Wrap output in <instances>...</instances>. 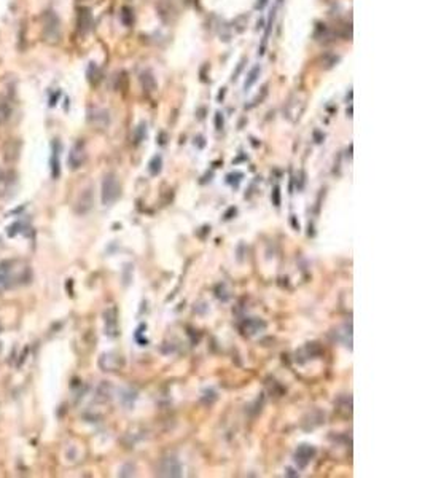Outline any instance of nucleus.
<instances>
[{"mask_svg": "<svg viewBox=\"0 0 425 478\" xmlns=\"http://www.w3.org/2000/svg\"><path fill=\"white\" fill-rule=\"evenodd\" d=\"M161 164H163V159H161V157H153V159L150 161V164H148V169H150V172L153 176H156L158 172L161 171Z\"/></svg>", "mask_w": 425, "mask_h": 478, "instance_id": "f8f14e48", "label": "nucleus"}, {"mask_svg": "<svg viewBox=\"0 0 425 478\" xmlns=\"http://www.w3.org/2000/svg\"><path fill=\"white\" fill-rule=\"evenodd\" d=\"M279 2H282V0H279Z\"/></svg>", "mask_w": 425, "mask_h": 478, "instance_id": "6ab92c4d", "label": "nucleus"}, {"mask_svg": "<svg viewBox=\"0 0 425 478\" xmlns=\"http://www.w3.org/2000/svg\"><path fill=\"white\" fill-rule=\"evenodd\" d=\"M119 196V183L117 177L113 174L105 176L104 182H102V203L105 206L115 203Z\"/></svg>", "mask_w": 425, "mask_h": 478, "instance_id": "f03ea898", "label": "nucleus"}, {"mask_svg": "<svg viewBox=\"0 0 425 478\" xmlns=\"http://www.w3.org/2000/svg\"><path fill=\"white\" fill-rule=\"evenodd\" d=\"M314 454H315L314 448L307 446V445H301L296 451V460H300L301 465H306L309 462V459H311Z\"/></svg>", "mask_w": 425, "mask_h": 478, "instance_id": "6e6552de", "label": "nucleus"}, {"mask_svg": "<svg viewBox=\"0 0 425 478\" xmlns=\"http://www.w3.org/2000/svg\"><path fill=\"white\" fill-rule=\"evenodd\" d=\"M85 158H86V155L83 150V145L82 143H77V145L72 148L70 155H68V164H70L72 169H77L83 164Z\"/></svg>", "mask_w": 425, "mask_h": 478, "instance_id": "0eeeda50", "label": "nucleus"}, {"mask_svg": "<svg viewBox=\"0 0 425 478\" xmlns=\"http://www.w3.org/2000/svg\"><path fill=\"white\" fill-rule=\"evenodd\" d=\"M268 3V0H258V3L255 5V8L256 10H261V8H265V5Z\"/></svg>", "mask_w": 425, "mask_h": 478, "instance_id": "dca6fc26", "label": "nucleus"}, {"mask_svg": "<svg viewBox=\"0 0 425 478\" xmlns=\"http://www.w3.org/2000/svg\"><path fill=\"white\" fill-rule=\"evenodd\" d=\"M244 62H245V59H242V61H240V64L238 66V71L234 72V75H233V80H236V78H238V75H239V73H240V71H242V67H244Z\"/></svg>", "mask_w": 425, "mask_h": 478, "instance_id": "2eb2a0df", "label": "nucleus"}, {"mask_svg": "<svg viewBox=\"0 0 425 478\" xmlns=\"http://www.w3.org/2000/svg\"><path fill=\"white\" fill-rule=\"evenodd\" d=\"M119 18H121V22L124 26H133V22H134V11L133 8H129V7H123L121 8V13H119Z\"/></svg>", "mask_w": 425, "mask_h": 478, "instance_id": "9b49d317", "label": "nucleus"}, {"mask_svg": "<svg viewBox=\"0 0 425 478\" xmlns=\"http://www.w3.org/2000/svg\"><path fill=\"white\" fill-rule=\"evenodd\" d=\"M0 332H2V325H0Z\"/></svg>", "mask_w": 425, "mask_h": 478, "instance_id": "a211bd4d", "label": "nucleus"}, {"mask_svg": "<svg viewBox=\"0 0 425 478\" xmlns=\"http://www.w3.org/2000/svg\"><path fill=\"white\" fill-rule=\"evenodd\" d=\"M260 72H261V67H260V66H255V67L249 72V75H247L245 83H244V89H245V91H247V89H250L252 86L255 85V82L258 80V77H260Z\"/></svg>", "mask_w": 425, "mask_h": 478, "instance_id": "9d476101", "label": "nucleus"}, {"mask_svg": "<svg viewBox=\"0 0 425 478\" xmlns=\"http://www.w3.org/2000/svg\"><path fill=\"white\" fill-rule=\"evenodd\" d=\"M93 27V16L89 8H80L78 11V29L82 34H86Z\"/></svg>", "mask_w": 425, "mask_h": 478, "instance_id": "423d86ee", "label": "nucleus"}, {"mask_svg": "<svg viewBox=\"0 0 425 478\" xmlns=\"http://www.w3.org/2000/svg\"><path fill=\"white\" fill-rule=\"evenodd\" d=\"M10 113H11V110L7 104H0V123H3L5 120H8Z\"/></svg>", "mask_w": 425, "mask_h": 478, "instance_id": "ddd939ff", "label": "nucleus"}, {"mask_svg": "<svg viewBox=\"0 0 425 478\" xmlns=\"http://www.w3.org/2000/svg\"><path fill=\"white\" fill-rule=\"evenodd\" d=\"M215 126H217V129H221V126H223V117H221V113H215Z\"/></svg>", "mask_w": 425, "mask_h": 478, "instance_id": "4468645a", "label": "nucleus"}, {"mask_svg": "<svg viewBox=\"0 0 425 478\" xmlns=\"http://www.w3.org/2000/svg\"><path fill=\"white\" fill-rule=\"evenodd\" d=\"M43 37L51 43H56L61 37V21L54 11H47L43 16Z\"/></svg>", "mask_w": 425, "mask_h": 478, "instance_id": "f257e3e1", "label": "nucleus"}, {"mask_svg": "<svg viewBox=\"0 0 425 478\" xmlns=\"http://www.w3.org/2000/svg\"><path fill=\"white\" fill-rule=\"evenodd\" d=\"M88 120L93 124L99 126V128H104V126L108 124L110 118H108V113L102 108H91L89 113H88Z\"/></svg>", "mask_w": 425, "mask_h": 478, "instance_id": "39448f33", "label": "nucleus"}, {"mask_svg": "<svg viewBox=\"0 0 425 478\" xmlns=\"http://www.w3.org/2000/svg\"><path fill=\"white\" fill-rule=\"evenodd\" d=\"M225 93H226V88H221L220 94H218V101H221V99H223V96H225Z\"/></svg>", "mask_w": 425, "mask_h": 478, "instance_id": "f3484780", "label": "nucleus"}, {"mask_svg": "<svg viewBox=\"0 0 425 478\" xmlns=\"http://www.w3.org/2000/svg\"><path fill=\"white\" fill-rule=\"evenodd\" d=\"M159 475L164 477H179L180 475V464L175 458H166L161 462Z\"/></svg>", "mask_w": 425, "mask_h": 478, "instance_id": "20e7f679", "label": "nucleus"}, {"mask_svg": "<svg viewBox=\"0 0 425 478\" xmlns=\"http://www.w3.org/2000/svg\"><path fill=\"white\" fill-rule=\"evenodd\" d=\"M13 262L0 263V292L10 289L13 285Z\"/></svg>", "mask_w": 425, "mask_h": 478, "instance_id": "7ed1b4c3", "label": "nucleus"}, {"mask_svg": "<svg viewBox=\"0 0 425 478\" xmlns=\"http://www.w3.org/2000/svg\"><path fill=\"white\" fill-rule=\"evenodd\" d=\"M140 83L143 86V89H147V91L156 89V80H154L153 73L150 71H143L140 73Z\"/></svg>", "mask_w": 425, "mask_h": 478, "instance_id": "1a4fd4ad", "label": "nucleus"}]
</instances>
